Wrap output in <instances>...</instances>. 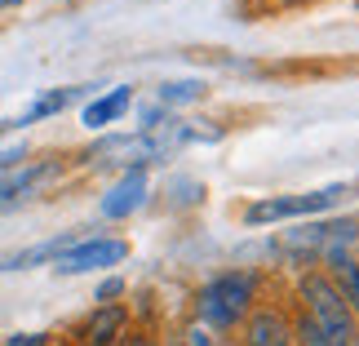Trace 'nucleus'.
Wrapping results in <instances>:
<instances>
[{"mask_svg": "<svg viewBox=\"0 0 359 346\" xmlns=\"http://www.w3.org/2000/svg\"><path fill=\"white\" fill-rule=\"evenodd\" d=\"M0 5H18V0H0Z\"/></svg>", "mask_w": 359, "mask_h": 346, "instance_id": "nucleus-17", "label": "nucleus"}, {"mask_svg": "<svg viewBox=\"0 0 359 346\" xmlns=\"http://www.w3.org/2000/svg\"><path fill=\"white\" fill-rule=\"evenodd\" d=\"M129 258V244L111 240V235H85L80 244H72L67 253L53 262L62 275H85V271H102V267H116V262Z\"/></svg>", "mask_w": 359, "mask_h": 346, "instance_id": "nucleus-3", "label": "nucleus"}, {"mask_svg": "<svg viewBox=\"0 0 359 346\" xmlns=\"http://www.w3.org/2000/svg\"><path fill=\"white\" fill-rule=\"evenodd\" d=\"M120 293H124V280H102V284H98V302H102V307H107L111 298H120Z\"/></svg>", "mask_w": 359, "mask_h": 346, "instance_id": "nucleus-14", "label": "nucleus"}, {"mask_svg": "<svg viewBox=\"0 0 359 346\" xmlns=\"http://www.w3.org/2000/svg\"><path fill=\"white\" fill-rule=\"evenodd\" d=\"M200 98H204V80H196V76L164 80V85L156 89V102L164 107V112H173V107H187V102H200Z\"/></svg>", "mask_w": 359, "mask_h": 346, "instance_id": "nucleus-13", "label": "nucleus"}, {"mask_svg": "<svg viewBox=\"0 0 359 346\" xmlns=\"http://www.w3.org/2000/svg\"><path fill=\"white\" fill-rule=\"evenodd\" d=\"M142 200H147V169L133 164V169H124V178L102 196V218H129L133 209H142Z\"/></svg>", "mask_w": 359, "mask_h": 346, "instance_id": "nucleus-7", "label": "nucleus"}, {"mask_svg": "<svg viewBox=\"0 0 359 346\" xmlns=\"http://www.w3.org/2000/svg\"><path fill=\"white\" fill-rule=\"evenodd\" d=\"M5 346H45V333H18V338H9Z\"/></svg>", "mask_w": 359, "mask_h": 346, "instance_id": "nucleus-15", "label": "nucleus"}, {"mask_svg": "<svg viewBox=\"0 0 359 346\" xmlns=\"http://www.w3.org/2000/svg\"><path fill=\"white\" fill-rule=\"evenodd\" d=\"M351 187L346 182H333V187H320V191H306V196H271V200H257L248 204L244 222L248 227H266V222H284V218H311L320 209H333L337 200H346Z\"/></svg>", "mask_w": 359, "mask_h": 346, "instance_id": "nucleus-2", "label": "nucleus"}, {"mask_svg": "<svg viewBox=\"0 0 359 346\" xmlns=\"http://www.w3.org/2000/svg\"><path fill=\"white\" fill-rule=\"evenodd\" d=\"M89 93V85H72V89H53V93H45V98H36L32 102V112H22L18 120H9L13 129H18V124H36V120H45V116H58L62 107H72L76 98H85Z\"/></svg>", "mask_w": 359, "mask_h": 346, "instance_id": "nucleus-11", "label": "nucleus"}, {"mask_svg": "<svg viewBox=\"0 0 359 346\" xmlns=\"http://www.w3.org/2000/svg\"><path fill=\"white\" fill-rule=\"evenodd\" d=\"M124 328H129V311H124L120 302L93 307V315L80 324V346H120Z\"/></svg>", "mask_w": 359, "mask_h": 346, "instance_id": "nucleus-6", "label": "nucleus"}, {"mask_svg": "<svg viewBox=\"0 0 359 346\" xmlns=\"http://www.w3.org/2000/svg\"><path fill=\"white\" fill-rule=\"evenodd\" d=\"M53 173H58L53 160H22V164H13V169H0V213L18 209L22 200H32Z\"/></svg>", "mask_w": 359, "mask_h": 346, "instance_id": "nucleus-5", "label": "nucleus"}, {"mask_svg": "<svg viewBox=\"0 0 359 346\" xmlns=\"http://www.w3.org/2000/svg\"><path fill=\"white\" fill-rule=\"evenodd\" d=\"M120 346H156L151 338H120Z\"/></svg>", "mask_w": 359, "mask_h": 346, "instance_id": "nucleus-16", "label": "nucleus"}, {"mask_svg": "<svg viewBox=\"0 0 359 346\" xmlns=\"http://www.w3.org/2000/svg\"><path fill=\"white\" fill-rule=\"evenodd\" d=\"M302 302H306V315L320 324H333V328H351L355 333V315L346 307V298L337 293V284L328 275H306L302 280Z\"/></svg>", "mask_w": 359, "mask_h": 346, "instance_id": "nucleus-4", "label": "nucleus"}, {"mask_svg": "<svg viewBox=\"0 0 359 346\" xmlns=\"http://www.w3.org/2000/svg\"><path fill=\"white\" fill-rule=\"evenodd\" d=\"M257 280L248 271H226L209 280L196 298V315L204 328H236L240 320H248V307H253Z\"/></svg>", "mask_w": 359, "mask_h": 346, "instance_id": "nucleus-1", "label": "nucleus"}, {"mask_svg": "<svg viewBox=\"0 0 359 346\" xmlns=\"http://www.w3.org/2000/svg\"><path fill=\"white\" fill-rule=\"evenodd\" d=\"M129 102H133V89L120 85V89H111V93H102V98H93L80 120H85L89 129H102V124H116L124 112H129Z\"/></svg>", "mask_w": 359, "mask_h": 346, "instance_id": "nucleus-10", "label": "nucleus"}, {"mask_svg": "<svg viewBox=\"0 0 359 346\" xmlns=\"http://www.w3.org/2000/svg\"><path fill=\"white\" fill-rule=\"evenodd\" d=\"M244 346H293V324L280 311H253L244 328Z\"/></svg>", "mask_w": 359, "mask_h": 346, "instance_id": "nucleus-9", "label": "nucleus"}, {"mask_svg": "<svg viewBox=\"0 0 359 346\" xmlns=\"http://www.w3.org/2000/svg\"><path fill=\"white\" fill-rule=\"evenodd\" d=\"M351 328H333V324H320V320H311V315H302L297 328H293V342L302 346H351Z\"/></svg>", "mask_w": 359, "mask_h": 346, "instance_id": "nucleus-12", "label": "nucleus"}, {"mask_svg": "<svg viewBox=\"0 0 359 346\" xmlns=\"http://www.w3.org/2000/svg\"><path fill=\"white\" fill-rule=\"evenodd\" d=\"M85 235L80 231H67V235H53V240H40L32 248H18V253H5L0 258V271H27V267H40V262H58L72 244H80Z\"/></svg>", "mask_w": 359, "mask_h": 346, "instance_id": "nucleus-8", "label": "nucleus"}, {"mask_svg": "<svg viewBox=\"0 0 359 346\" xmlns=\"http://www.w3.org/2000/svg\"><path fill=\"white\" fill-rule=\"evenodd\" d=\"M351 346H359V333H355V338H351Z\"/></svg>", "mask_w": 359, "mask_h": 346, "instance_id": "nucleus-18", "label": "nucleus"}]
</instances>
